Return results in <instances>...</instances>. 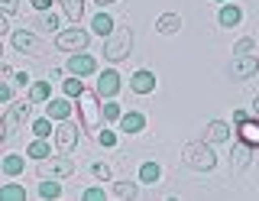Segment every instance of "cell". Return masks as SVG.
<instances>
[{
    "label": "cell",
    "instance_id": "40",
    "mask_svg": "<svg viewBox=\"0 0 259 201\" xmlns=\"http://www.w3.org/2000/svg\"><path fill=\"white\" fill-rule=\"evenodd\" d=\"M7 29H10V23H7V17H4V13H0V36H4Z\"/></svg>",
    "mask_w": 259,
    "mask_h": 201
},
{
    "label": "cell",
    "instance_id": "31",
    "mask_svg": "<svg viewBox=\"0 0 259 201\" xmlns=\"http://www.w3.org/2000/svg\"><path fill=\"white\" fill-rule=\"evenodd\" d=\"M101 114L107 117V120H117V117H120V104H113V101H110V104H104Z\"/></svg>",
    "mask_w": 259,
    "mask_h": 201
},
{
    "label": "cell",
    "instance_id": "4",
    "mask_svg": "<svg viewBox=\"0 0 259 201\" xmlns=\"http://www.w3.org/2000/svg\"><path fill=\"white\" fill-rule=\"evenodd\" d=\"M55 46H59L62 52H81V49H88V33L84 29H65V33L55 36Z\"/></svg>",
    "mask_w": 259,
    "mask_h": 201
},
{
    "label": "cell",
    "instance_id": "32",
    "mask_svg": "<svg viewBox=\"0 0 259 201\" xmlns=\"http://www.w3.org/2000/svg\"><path fill=\"white\" fill-rule=\"evenodd\" d=\"M246 52H253V39H240V43L233 46V55H246Z\"/></svg>",
    "mask_w": 259,
    "mask_h": 201
},
{
    "label": "cell",
    "instance_id": "16",
    "mask_svg": "<svg viewBox=\"0 0 259 201\" xmlns=\"http://www.w3.org/2000/svg\"><path fill=\"white\" fill-rule=\"evenodd\" d=\"M240 20H243V10H240V7L227 4L224 10H221V26H227V29H230V26H237Z\"/></svg>",
    "mask_w": 259,
    "mask_h": 201
},
{
    "label": "cell",
    "instance_id": "5",
    "mask_svg": "<svg viewBox=\"0 0 259 201\" xmlns=\"http://www.w3.org/2000/svg\"><path fill=\"white\" fill-rule=\"evenodd\" d=\"M29 110H32V107H29V101H16L13 107L7 110V117H4V130H7V136L20 130V124L29 117Z\"/></svg>",
    "mask_w": 259,
    "mask_h": 201
},
{
    "label": "cell",
    "instance_id": "12",
    "mask_svg": "<svg viewBox=\"0 0 259 201\" xmlns=\"http://www.w3.org/2000/svg\"><path fill=\"white\" fill-rule=\"evenodd\" d=\"M156 29L162 36H172V33L182 29V17H178V13H162V17L156 20Z\"/></svg>",
    "mask_w": 259,
    "mask_h": 201
},
{
    "label": "cell",
    "instance_id": "38",
    "mask_svg": "<svg viewBox=\"0 0 259 201\" xmlns=\"http://www.w3.org/2000/svg\"><path fill=\"white\" fill-rule=\"evenodd\" d=\"M42 26H46V29H59V17H46Z\"/></svg>",
    "mask_w": 259,
    "mask_h": 201
},
{
    "label": "cell",
    "instance_id": "8",
    "mask_svg": "<svg viewBox=\"0 0 259 201\" xmlns=\"http://www.w3.org/2000/svg\"><path fill=\"white\" fill-rule=\"evenodd\" d=\"M68 71H71V75H75V78H84V75H94V71H97V62L91 59V55H71V59H68Z\"/></svg>",
    "mask_w": 259,
    "mask_h": 201
},
{
    "label": "cell",
    "instance_id": "27",
    "mask_svg": "<svg viewBox=\"0 0 259 201\" xmlns=\"http://www.w3.org/2000/svg\"><path fill=\"white\" fill-rule=\"evenodd\" d=\"M230 159H233V163H237V166L243 169V166L249 163V146H246V143H240V146L233 149V156H230Z\"/></svg>",
    "mask_w": 259,
    "mask_h": 201
},
{
    "label": "cell",
    "instance_id": "9",
    "mask_svg": "<svg viewBox=\"0 0 259 201\" xmlns=\"http://www.w3.org/2000/svg\"><path fill=\"white\" fill-rule=\"evenodd\" d=\"M237 127H240V143H246V146H259V117L256 120L243 117Z\"/></svg>",
    "mask_w": 259,
    "mask_h": 201
},
{
    "label": "cell",
    "instance_id": "11",
    "mask_svg": "<svg viewBox=\"0 0 259 201\" xmlns=\"http://www.w3.org/2000/svg\"><path fill=\"white\" fill-rule=\"evenodd\" d=\"M97 91H101L104 98H113V94L120 91V75L117 71H104L101 82H97Z\"/></svg>",
    "mask_w": 259,
    "mask_h": 201
},
{
    "label": "cell",
    "instance_id": "13",
    "mask_svg": "<svg viewBox=\"0 0 259 201\" xmlns=\"http://www.w3.org/2000/svg\"><path fill=\"white\" fill-rule=\"evenodd\" d=\"M120 127H123V133H140L143 127H146V117L143 114H120Z\"/></svg>",
    "mask_w": 259,
    "mask_h": 201
},
{
    "label": "cell",
    "instance_id": "2",
    "mask_svg": "<svg viewBox=\"0 0 259 201\" xmlns=\"http://www.w3.org/2000/svg\"><path fill=\"white\" fill-rule=\"evenodd\" d=\"M182 163L191 169H201V172H210L217 166V156L210 152L204 143H185L182 146Z\"/></svg>",
    "mask_w": 259,
    "mask_h": 201
},
{
    "label": "cell",
    "instance_id": "17",
    "mask_svg": "<svg viewBox=\"0 0 259 201\" xmlns=\"http://www.w3.org/2000/svg\"><path fill=\"white\" fill-rule=\"evenodd\" d=\"M59 4H62L65 17H68L71 23H78V20H81V13H84V0H59Z\"/></svg>",
    "mask_w": 259,
    "mask_h": 201
},
{
    "label": "cell",
    "instance_id": "41",
    "mask_svg": "<svg viewBox=\"0 0 259 201\" xmlns=\"http://www.w3.org/2000/svg\"><path fill=\"white\" fill-rule=\"evenodd\" d=\"M10 75H13L10 68H7V65H0V78H10Z\"/></svg>",
    "mask_w": 259,
    "mask_h": 201
},
{
    "label": "cell",
    "instance_id": "19",
    "mask_svg": "<svg viewBox=\"0 0 259 201\" xmlns=\"http://www.w3.org/2000/svg\"><path fill=\"white\" fill-rule=\"evenodd\" d=\"M46 114H49V120H65V117L71 114V104L68 101H52L46 107Z\"/></svg>",
    "mask_w": 259,
    "mask_h": 201
},
{
    "label": "cell",
    "instance_id": "22",
    "mask_svg": "<svg viewBox=\"0 0 259 201\" xmlns=\"http://www.w3.org/2000/svg\"><path fill=\"white\" fill-rule=\"evenodd\" d=\"M49 98V82H36L29 88V104H42Z\"/></svg>",
    "mask_w": 259,
    "mask_h": 201
},
{
    "label": "cell",
    "instance_id": "23",
    "mask_svg": "<svg viewBox=\"0 0 259 201\" xmlns=\"http://www.w3.org/2000/svg\"><path fill=\"white\" fill-rule=\"evenodd\" d=\"M49 172H52V175H62V179H65V175L75 172V163H71V159H55V163L49 166Z\"/></svg>",
    "mask_w": 259,
    "mask_h": 201
},
{
    "label": "cell",
    "instance_id": "18",
    "mask_svg": "<svg viewBox=\"0 0 259 201\" xmlns=\"http://www.w3.org/2000/svg\"><path fill=\"white\" fill-rule=\"evenodd\" d=\"M91 29H94L97 36H104V39H107V36L113 33V20L107 17V13H97V17H94V23H91Z\"/></svg>",
    "mask_w": 259,
    "mask_h": 201
},
{
    "label": "cell",
    "instance_id": "28",
    "mask_svg": "<svg viewBox=\"0 0 259 201\" xmlns=\"http://www.w3.org/2000/svg\"><path fill=\"white\" fill-rule=\"evenodd\" d=\"M39 195H42V198H59V195H62V185H55V182H42V185H39Z\"/></svg>",
    "mask_w": 259,
    "mask_h": 201
},
{
    "label": "cell",
    "instance_id": "20",
    "mask_svg": "<svg viewBox=\"0 0 259 201\" xmlns=\"http://www.w3.org/2000/svg\"><path fill=\"white\" fill-rule=\"evenodd\" d=\"M162 179V169L156 166V163H143V169H140V182H146V185H156Z\"/></svg>",
    "mask_w": 259,
    "mask_h": 201
},
{
    "label": "cell",
    "instance_id": "25",
    "mask_svg": "<svg viewBox=\"0 0 259 201\" xmlns=\"http://www.w3.org/2000/svg\"><path fill=\"white\" fill-rule=\"evenodd\" d=\"M23 166H26V163H23L20 156H7V159H4V172H7V175H20Z\"/></svg>",
    "mask_w": 259,
    "mask_h": 201
},
{
    "label": "cell",
    "instance_id": "39",
    "mask_svg": "<svg viewBox=\"0 0 259 201\" xmlns=\"http://www.w3.org/2000/svg\"><path fill=\"white\" fill-rule=\"evenodd\" d=\"M32 7H36V10H49V7H52V0H29Z\"/></svg>",
    "mask_w": 259,
    "mask_h": 201
},
{
    "label": "cell",
    "instance_id": "30",
    "mask_svg": "<svg viewBox=\"0 0 259 201\" xmlns=\"http://www.w3.org/2000/svg\"><path fill=\"white\" fill-rule=\"evenodd\" d=\"M81 91H84V88H81V82H78V78H71V82H65V94H68V98H78Z\"/></svg>",
    "mask_w": 259,
    "mask_h": 201
},
{
    "label": "cell",
    "instance_id": "6",
    "mask_svg": "<svg viewBox=\"0 0 259 201\" xmlns=\"http://www.w3.org/2000/svg\"><path fill=\"white\" fill-rule=\"evenodd\" d=\"M75 143H78V127L68 124V117H65L62 127L55 130V146H59L62 152H71V149H75Z\"/></svg>",
    "mask_w": 259,
    "mask_h": 201
},
{
    "label": "cell",
    "instance_id": "15",
    "mask_svg": "<svg viewBox=\"0 0 259 201\" xmlns=\"http://www.w3.org/2000/svg\"><path fill=\"white\" fill-rule=\"evenodd\" d=\"M13 46L20 52H32V49H39V43H36V36L26 33V29H20V33H13Z\"/></svg>",
    "mask_w": 259,
    "mask_h": 201
},
{
    "label": "cell",
    "instance_id": "14",
    "mask_svg": "<svg viewBox=\"0 0 259 201\" xmlns=\"http://www.w3.org/2000/svg\"><path fill=\"white\" fill-rule=\"evenodd\" d=\"M227 136H230V127H227L224 120H210L207 124V140L210 143H224Z\"/></svg>",
    "mask_w": 259,
    "mask_h": 201
},
{
    "label": "cell",
    "instance_id": "35",
    "mask_svg": "<svg viewBox=\"0 0 259 201\" xmlns=\"http://www.w3.org/2000/svg\"><path fill=\"white\" fill-rule=\"evenodd\" d=\"M101 198H104L101 188H88V191H84V201H101Z\"/></svg>",
    "mask_w": 259,
    "mask_h": 201
},
{
    "label": "cell",
    "instance_id": "29",
    "mask_svg": "<svg viewBox=\"0 0 259 201\" xmlns=\"http://www.w3.org/2000/svg\"><path fill=\"white\" fill-rule=\"evenodd\" d=\"M32 133H36V136H42V140H46V136L52 133V120H49V117L36 120V124H32Z\"/></svg>",
    "mask_w": 259,
    "mask_h": 201
},
{
    "label": "cell",
    "instance_id": "42",
    "mask_svg": "<svg viewBox=\"0 0 259 201\" xmlns=\"http://www.w3.org/2000/svg\"><path fill=\"white\" fill-rule=\"evenodd\" d=\"M7 140V130H4V120H0V143Z\"/></svg>",
    "mask_w": 259,
    "mask_h": 201
},
{
    "label": "cell",
    "instance_id": "46",
    "mask_svg": "<svg viewBox=\"0 0 259 201\" xmlns=\"http://www.w3.org/2000/svg\"><path fill=\"white\" fill-rule=\"evenodd\" d=\"M217 4H221V0H217Z\"/></svg>",
    "mask_w": 259,
    "mask_h": 201
},
{
    "label": "cell",
    "instance_id": "33",
    "mask_svg": "<svg viewBox=\"0 0 259 201\" xmlns=\"http://www.w3.org/2000/svg\"><path fill=\"white\" fill-rule=\"evenodd\" d=\"M97 140H101V146H107V149H110V146H117V133H110V130H104L101 136H97Z\"/></svg>",
    "mask_w": 259,
    "mask_h": 201
},
{
    "label": "cell",
    "instance_id": "44",
    "mask_svg": "<svg viewBox=\"0 0 259 201\" xmlns=\"http://www.w3.org/2000/svg\"><path fill=\"white\" fill-rule=\"evenodd\" d=\"M97 4H101V7H107V4H113V0H97Z\"/></svg>",
    "mask_w": 259,
    "mask_h": 201
},
{
    "label": "cell",
    "instance_id": "36",
    "mask_svg": "<svg viewBox=\"0 0 259 201\" xmlns=\"http://www.w3.org/2000/svg\"><path fill=\"white\" fill-rule=\"evenodd\" d=\"M94 175H97V179H110V169H107V166H101V163H97V166H94Z\"/></svg>",
    "mask_w": 259,
    "mask_h": 201
},
{
    "label": "cell",
    "instance_id": "1",
    "mask_svg": "<svg viewBox=\"0 0 259 201\" xmlns=\"http://www.w3.org/2000/svg\"><path fill=\"white\" fill-rule=\"evenodd\" d=\"M130 49H133V33H130V26H123V29L113 26V33L107 36V43H104V59L120 62V59L130 55Z\"/></svg>",
    "mask_w": 259,
    "mask_h": 201
},
{
    "label": "cell",
    "instance_id": "7",
    "mask_svg": "<svg viewBox=\"0 0 259 201\" xmlns=\"http://www.w3.org/2000/svg\"><path fill=\"white\" fill-rule=\"evenodd\" d=\"M256 71H259V59H253V55H240V59L230 65V75H233V82H243V78L256 75Z\"/></svg>",
    "mask_w": 259,
    "mask_h": 201
},
{
    "label": "cell",
    "instance_id": "3",
    "mask_svg": "<svg viewBox=\"0 0 259 201\" xmlns=\"http://www.w3.org/2000/svg\"><path fill=\"white\" fill-rule=\"evenodd\" d=\"M78 107H81V124H84V130H97V127H101V104H97V94L81 91Z\"/></svg>",
    "mask_w": 259,
    "mask_h": 201
},
{
    "label": "cell",
    "instance_id": "43",
    "mask_svg": "<svg viewBox=\"0 0 259 201\" xmlns=\"http://www.w3.org/2000/svg\"><path fill=\"white\" fill-rule=\"evenodd\" d=\"M253 114H256V117H259V98H256V101H253Z\"/></svg>",
    "mask_w": 259,
    "mask_h": 201
},
{
    "label": "cell",
    "instance_id": "24",
    "mask_svg": "<svg viewBox=\"0 0 259 201\" xmlns=\"http://www.w3.org/2000/svg\"><path fill=\"white\" fill-rule=\"evenodd\" d=\"M26 152H29L32 159H46V156H49V143L42 140V136H39L36 143H29V149H26Z\"/></svg>",
    "mask_w": 259,
    "mask_h": 201
},
{
    "label": "cell",
    "instance_id": "26",
    "mask_svg": "<svg viewBox=\"0 0 259 201\" xmlns=\"http://www.w3.org/2000/svg\"><path fill=\"white\" fill-rule=\"evenodd\" d=\"M113 198H136V185H130V182H117V188H113Z\"/></svg>",
    "mask_w": 259,
    "mask_h": 201
},
{
    "label": "cell",
    "instance_id": "21",
    "mask_svg": "<svg viewBox=\"0 0 259 201\" xmlns=\"http://www.w3.org/2000/svg\"><path fill=\"white\" fill-rule=\"evenodd\" d=\"M0 201H26V188L23 185H4L0 188Z\"/></svg>",
    "mask_w": 259,
    "mask_h": 201
},
{
    "label": "cell",
    "instance_id": "45",
    "mask_svg": "<svg viewBox=\"0 0 259 201\" xmlns=\"http://www.w3.org/2000/svg\"><path fill=\"white\" fill-rule=\"evenodd\" d=\"M0 55H4V43H0Z\"/></svg>",
    "mask_w": 259,
    "mask_h": 201
},
{
    "label": "cell",
    "instance_id": "34",
    "mask_svg": "<svg viewBox=\"0 0 259 201\" xmlns=\"http://www.w3.org/2000/svg\"><path fill=\"white\" fill-rule=\"evenodd\" d=\"M0 10H4V13H16V10H20V0H0Z\"/></svg>",
    "mask_w": 259,
    "mask_h": 201
},
{
    "label": "cell",
    "instance_id": "10",
    "mask_svg": "<svg viewBox=\"0 0 259 201\" xmlns=\"http://www.w3.org/2000/svg\"><path fill=\"white\" fill-rule=\"evenodd\" d=\"M130 88H133L136 94H149V91H156V75H152V71H146V68H140L133 78H130Z\"/></svg>",
    "mask_w": 259,
    "mask_h": 201
},
{
    "label": "cell",
    "instance_id": "37",
    "mask_svg": "<svg viewBox=\"0 0 259 201\" xmlns=\"http://www.w3.org/2000/svg\"><path fill=\"white\" fill-rule=\"evenodd\" d=\"M13 98V88L10 85H0V101H10Z\"/></svg>",
    "mask_w": 259,
    "mask_h": 201
}]
</instances>
